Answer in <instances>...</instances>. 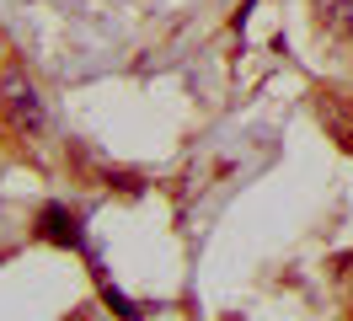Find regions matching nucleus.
Instances as JSON below:
<instances>
[{"mask_svg":"<svg viewBox=\"0 0 353 321\" xmlns=\"http://www.w3.org/2000/svg\"><path fill=\"white\" fill-rule=\"evenodd\" d=\"M316 113H321L327 134L353 155V97H343V91H316Z\"/></svg>","mask_w":353,"mask_h":321,"instance_id":"nucleus-2","label":"nucleus"},{"mask_svg":"<svg viewBox=\"0 0 353 321\" xmlns=\"http://www.w3.org/2000/svg\"><path fill=\"white\" fill-rule=\"evenodd\" d=\"M310 11L327 38H353V0H310Z\"/></svg>","mask_w":353,"mask_h":321,"instance_id":"nucleus-4","label":"nucleus"},{"mask_svg":"<svg viewBox=\"0 0 353 321\" xmlns=\"http://www.w3.org/2000/svg\"><path fill=\"white\" fill-rule=\"evenodd\" d=\"M38 235L54 241V246H81V241H86V235H81V214H70L65 204H48V209L38 214Z\"/></svg>","mask_w":353,"mask_h":321,"instance_id":"nucleus-3","label":"nucleus"},{"mask_svg":"<svg viewBox=\"0 0 353 321\" xmlns=\"http://www.w3.org/2000/svg\"><path fill=\"white\" fill-rule=\"evenodd\" d=\"M0 118H6V128H11L17 139H38L43 124H48L43 97H38V86L27 81L22 70H11V75L0 81Z\"/></svg>","mask_w":353,"mask_h":321,"instance_id":"nucleus-1","label":"nucleus"}]
</instances>
